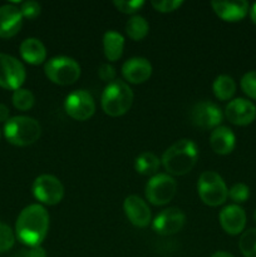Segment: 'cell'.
I'll return each mask as SVG.
<instances>
[{"mask_svg":"<svg viewBox=\"0 0 256 257\" xmlns=\"http://www.w3.org/2000/svg\"><path fill=\"white\" fill-rule=\"evenodd\" d=\"M49 230V213L42 205H30L20 212L17 220V236L24 245L35 247L44 241Z\"/></svg>","mask_w":256,"mask_h":257,"instance_id":"6da1fadb","label":"cell"},{"mask_svg":"<svg viewBox=\"0 0 256 257\" xmlns=\"http://www.w3.org/2000/svg\"><path fill=\"white\" fill-rule=\"evenodd\" d=\"M198 160L197 146L191 140L173 143L162 157V165L170 175L183 176L195 167Z\"/></svg>","mask_w":256,"mask_h":257,"instance_id":"7a4b0ae2","label":"cell"},{"mask_svg":"<svg viewBox=\"0 0 256 257\" xmlns=\"http://www.w3.org/2000/svg\"><path fill=\"white\" fill-rule=\"evenodd\" d=\"M133 103V92L123 80L108 83L102 93V109L110 117H120L131 109Z\"/></svg>","mask_w":256,"mask_h":257,"instance_id":"3957f363","label":"cell"},{"mask_svg":"<svg viewBox=\"0 0 256 257\" xmlns=\"http://www.w3.org/2000/svg\"><path fill=\"white\" fill-rule=\"evenodd\" d=\"M42 133L39 122L34 118L18 115L9 118L4 125V136L8 142L19 147H25L37 142Z\"/></svg>","mask_w":256,"mask_h":257,"instance_id":"277c9868","label":"cell"},{"mask_svg":"<svg viewBox=\"0 0 256 257\" xmlns=\"http://www.w3.org/2000/svg\"><path fill=\"white\" fill-rule=\"evenodd\" d=\"M197 190L201 201L211 207L222 205L227 200V186L222 177L213 171H206L201 173L198 178Z\"/></svg>","mask_w":256,"mask_h":257,"instance_id":"5b68a950","label":"cell"},{"mask_svg":"<svg viewBox=\"0 0 256 257\" xmlns=\"http://www.w3.org/2000/svg\"><path fill=\"white\" fill-rule=\"evenodd\" d=\"M44 73L55 84L70 85L79 79L80 65L73 58L54 57L45 63Z\"/></svg>","mask_w":256,"mask_h":257,"instance_id":"8992f818","label":"cell"},{"mask_svg":"<svg viewBox=\"0 0 256 257\" xmlns=\"http://www.w3.org/2000/svg\"><path fill=\"white\" fill-rule=\"evenodd\" d=\"M177 191V183L175 178L170 175L160 173L155 175L146 186V197L152 205L163 206L167 205L175 197Z\"/></svg>","mask_w":256,"mask_h":257,"instance_id":"52a82bcc","label":"cell"},{"mask_svg":"<svg viewBox=\"0 0 256 257\" xmlns=\"http://www.w3.org/2000/svg\"><path fill=\"white\" fill-rule=\"evenodd\" d=\"M33 195L44 205L54 206L64 197V186L55 176L40 175L33 183Z\"/></svg>","mask_w":256,"mask_h":257,"instance_id":"ba28073f","label":"cell"},{"mask_svg":"<svg viewBox=\"0 0 256 257\" xmlns=\"http://www.w3.org/2000/svg\"><path fill=\"white\" fill-rule=\"evenodd\" d=\"M25 68L17 58L0 53V87L17 90L25 82Z\"/></svg>","mask_w":256,"mask_h":257,"instance_id":"9c48e42d","label":"cell"},{"mask_svg":"<svg viewBox=\"0 0 256 257\" xmlns=\"http://www.w3.org/2000/svg\"><path fill=\"white\" fill-rule=\"evenodd\" d=\"M64 109L70 118L83 122L94 114L95 103L88 92L83 89L75 90L65 98Z\"/></svg>","mask_w":256,"mask_h":257,"instance_id":"30bf717a","label":"cell"},{"mask_svg":"<svg viewBox=\"0 0 256 257\" xmlns=\"http://www.w3.org/2000/svg\"><path fill=\"white\" fill-rule=\"evenodd\" d=\"M222 112L220 107L212 102H200L191 109V120L196 127L202 130H215L222 122Z\"/></svg>","mask_w":256,"mask_h":257,"instance_id":"8fae6325","label":"cell"},{"mask_svg":"<svg viewBox=\"0 0 256 257\" xmlns=\"http://www.w3.org/2000/svg\"><path fill=\"white\" fill-rule=\"evenodd\" d=\"M186 222V216L180 208L170 207L158 213L153 220V230L162 236L175 235L180 232Z\"/></svg>","mask_w":256,"mask_h":257,"instance_id":"7c38bea8","label":"cell"},{"mask_svg":"<svg viewBox=\"0 0 256 257\" xmlns=\"http://www.w3.org/2000/svg\"><path fill=\"white\" fill-rule=\"evenodd\" d=\"M225 115L232 124L247 125L255 120L256 107L245 98H236L226 105Z\"/></svg>","mask_w":256,"mask_h":257,"instance_id":"4fadbf2b","label":"cell"},{"mask_svg":"<svg viewBox=\"0 0 256 257\" xmlns=\"http://www.w3.org/2000/svg\"><path fill=\"white\" fill-rule=\"evenodd\" d=\"M123 210L130 222L136 227H146L151 222V210L147 203L138 196H128L123 203Z\"/></svg>","mask_w":256,"mask_h":257,"instance_id":"5bb4252c","label":"cell"},{"mask_svg":"<svg viewBox=\"0 0 256 257\" xmlns=\"http://www.w3.org/2000/svg\"><path fill=\"white\" fill-rule=\"evenodd\" d=\"M220 223L228 235H238L246 226V213L238 205H230L222 208L220 212Z\"/></svg>","mask_w":256,"mask_h":257,"instance_id":"9a60e30c","label":"cell"},{"mask_svg":"<svg viewBox=\"0 0 256 257\" xmlns=\"http://www.w3.org/2000/svg\"><path fill=\"white\" fill-rule=\"evenodd\" d=\"M122 74L128 83L141 84L150 79L152 74V65L146 58H131L122 65Z\"/></svg>","mask_w":256,"mask_h":257,"instance_id":"2e32d148","label":"cell"},{"mask_svg":"<svg viewBox=\"0 0 256 257\" xmlns=\"http://www.w3.org/2000/svg\"><path fill=\"white\" fill-rule=\"evenodd\" d=\"M23 25V15L15 5L0 7V38H12L19 33Z\"/></svg>","mask_w":256,"mask_h":257,"instance_id":"e0dca14e","label":"cell"},{"mask_svg":"<svg viewBox=\"0 0 256 257\" xmlns=\"http://www.w3.org/2000/svg\"><path fill=\"white\" fill-rule=\"evenodd\" d=\"M213 12L225 22H240L248 13V3L246 0L236 2H212Z\"/></svg>","mask_w":256,"mask_h":257,"instance_id":"ac0fdd59","label":"cell"},{"mask_svg":"<svg viewBox=\"0 0 256 257\" xmlns=\"http://www.w3.org/2000/svg\"><path fill=\"white\" fill-rule=\"evenodd\" d=\"M210 146L217 155H230L236 146V137L232 131L225 125H218L211 132Z\"/></svg>","mask_w":256,"mask_h":257,"instance_id":"d6986e66","label":"cell"},{"mask_svg":"<svg viewBox=\"0 0 256 257\" xmlns=\"http://www.w3.org/2000/svg\"><path fill=\"white\" fill-rule=\"evenodd\" d=\"M20 55L29 64L39 65L47 58V49L39 39L28 38L20 44Z\"/></svg>","mask_w":256,"mask_h":257,"instance_id":"ffe728a7","label":"cell"},{"mask_svg":"<svg viewBox=\"0 0 256 257\" xmlns=\"http://www.w3.org/2000/svg\"><path fill=\"white\" fill-rule=\"evenodd\" d=\"M124 49V38L117 32H107L103 37V50L104 55L110 62L119 59Z\"/></svg>","mask_w":256,"mask_h":257,"instance_id":"44dd1931","label":"cell"},{"mask_svg":"<svg viewBox=\"0 0 256 257\" xmlns=\"http://www.w3.org/2000/svg\"><path fill=\"white\" fill-rule=\"evenodd\" d=\"M213 94L220 100H228L236 92V83L230 75H218L212 84Z\"/></svg>","mask_w":256,"mask_h":257,"instance_id":"7402d4cb","label":"cell"},{"mask_svg":"<svg viewBox=\"0 0 256 257\" xmlns=\"http://www.w3.org/2000/svg\"><path fill=\"white\" fill-rule=\"evenodd\" d=\"M135 168L138 173L143 176H152L160 168V160L152 152H143L136 158Z\"/></svg>","mask_w":256,"mask_h":257,"instance_id":"603a6c76","label":"cell"},{"mask_svg":"<svg viewBox=\"0 0 256 257\" xmlns=\"http://www.w3.org/2000/svg\"><path fill=\"white\" fill-rule=\"evenodd\" d=\"M150 32V25L147 20L141 15H133L125 24V33L132 40H142L147 37Z\"/></svg>","mask_w":256,"mask_h":257,"instance_id":"cb8c5ba5","label":"cell"},{"mask_svg":"<svg viewBox=\"0 0 256 257\" xmlns=\"http://www.w3.org/2000/svg\"><path fill=\"white\" fill-rule=\"evenodd\" d=\"M238 248L245 257H256V228H248L241 235Z\"/></svg>","mask_w":256,"mask_h":257,"instance_id":"d4e9b609","label":"cell"},{"mask_svg":"<svg viewBox=\"0 0 256 257\" xmlns=\"http://www.w3.org/2000/svg\"><path fill=\"white\" fill-rule=\"evenodd\" d=\"M12 99L14 107L19 110H29L35 103L34 94L29 89H24V88L14 90Z\"/></svg>","mask_w":256,"mask_h":257,"instance_id":"484cf974","label":"cell"},{"mask_svg":"<svg viewBox=\"0 0 256 257\" xmlns=\"http://www.w3.org/2000/svg\"><path fill=\"white\" fill-rule=\"evenodd\" d=\"M15 236L12 228L5 223L0 222V252H7L14 246Z\"/></svg>","mask_w":256,"mask_h":257,"instance_id":"4316f807","label":"cell"},{"mask_svg":"<svg viewBox=\"0 0 256 257\" xmlns=\"http://www.w3.org/2000/svg\"><path fill=\"white\" fill-rule=\"evenodd\" d=\"M228 196L236 203H243L250 197V188L245 183H236L228 190Z\"/></svg>","mask_w":256,"mask_h":257,"instance_id":"83f0119b","label":"cell"},{"mask_svg":"<svg viewBox=\"0 0 256 257\" xmlns=\"http://www.w3.org/2000/svg\"><path fill=\"white\" fill-rule=\"evenodd\" d=\"M241 89L246 95L256 100V70L246 73L241 78Z\"/></svg>","mask_w":256,"mask_h":257,"instance_id":"f1b7e54d","label":"cell"},{"mask_svg":"<svg viewBox=\"0 0 256 257\" xmlns=\"http://www.w3.org/2000/svg\"><path fill=\"white\" fill-rule=\"evenodd\" d=\"M118 12L124 13V14H135L136 12L141 9L145 5L143 0H133V2H124V0H115L113 3Z\"/></svg>","mask_w":256,"mask_h":257,"instance_id":"f546056e","label":"cell"},{"mask_svg":"<svg viewBox=\"0 0 256 257\" xmlns=\"http://www.w3.org/2000/svg\"><path fill=\"white\" fill-rule=\"evenodd\" d=\"M152 7L155 8L157 12L160 13H171L177 10L181 5L183 4L182 0H161V2H157V0H153Z\"/></svg>","mask_w":256,"mask_h":257,"instance_id":"4dcf8cb0","label":"cell"},{"mask_svg":"<svg viewBox=\"0 0 256 257\" xmlns=\"http://www.w3.org/2000/svg\"><path fill=\"white\" fill-rule=\"evenodd\" d=\"M40 12H42V7L38 2H25L20 7L23 18H27V19H35L39 17Z\"/></svg>","mask_w":256,"mask_h":257,"instance_id":"1f68e13d","label":"cell"},{"mask_svg":"<svg viewBox=\"0 0 256 257\" xmlns=\"http://www.w3.org/2000/svg\"><path fill=\"white\" fill-rule=\"evenodd\" d=\"M98 75H99L100 79L103 82L112 83L115 80V69L110 64L105 63V64H102L98 69Z\"/></svg>","mask_w":256,"mask_h":257,"instance_id":"d6a6232c","label":"cell"},{"mask_svg":"<svg viewBox=\"0 0 256 257\" xmlns=\"http://www.w3.org/2000/svg\"><path fill=\"white\" fill-rule=\"evenodd\" d=\"M28 253H29V257H47V252L42 246L32 247L30 250H28Z\"/></svg>","mask_w":256,"mask_h":257,"instance_id":"836d02e7","label":"cell"},{"mask_svg":"<svg viewBox=\"0 0 256 257\" xmlns=\"http://www.w3.org/2000/svg\"><path fill=\"white\" fill-rule=\"evenodd\" d=\"M9 120V108L0 103V122L7 123Z\"/></svg>","mask_w":256,"mask_h":257,"instance_id":"e575fe53","label":"cell"},{"mask_svg":"<svg viewBox=\"0 0 256 257\" xmlns=\"http://www.w3.org/2000/svg\"><path fill=\"white\" fill-rule=\"evenodd\" d=\"M250 17H251V20H252V23H255L256 24V3L252 5V7H251Z\"/></svg>","mask_w":256,"mask_h":257,"instance_id":"d590c367","label":"cell"},{"mask_svg":"<svg viewBox=\"0 0 256 257\" xmlns=\"http://www.w3.org/2000/svg\"><path fill=\"white\" fill-rule=\"evenodd\" d=\"M211 257H233L231 253L225 252V251H218V252H215Z\"/></svg>","mask_w":256,"mask_h":257,"instance_id":"8d00e7d4","label":"cell"},{"mask_svg":"<svg viewBox=\"0 0 256 257\" xmlns=\"http://www.w3.org/2000/svg\"><path fill=\"white\" fill-rule=\"evenodd\" d=\"M13 257H29V253H28V250H22L15 253Z\"/></svg>","mask_w":256,"mask_h":257,"instance_id":"74e56055","label":"cell"},{"mask_svg":"<svg viewBox=\"0 0 256 257\" xmlns=\"http://www.w3.org/2000/svg\"><path fill=\"white\" fill-rule=\"evenodd\" d=\"M253 221H255V223H256V211H255V213H253Z\"/></svg>","mask_w":256,"mask_h":257,"instance_id":"f35d334b","label":"cell"},{"mask_svg":"<svg viewBox=\"0 0 256 257\" xmlns=\"http://www.w3.org/2000/svg\"><path fill=\"white\" fill-rule=\"evenodd\" d=\"M0 137H2V133H0Z\"/></svg>","mask_w":256,"mask_h":257,"instance_id":"ab89813d","label":"cell"}]
</instances>
